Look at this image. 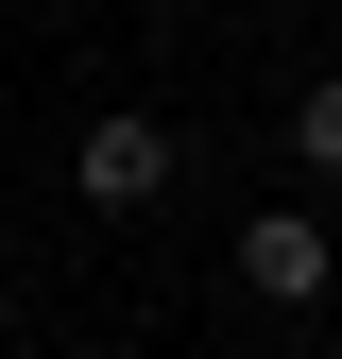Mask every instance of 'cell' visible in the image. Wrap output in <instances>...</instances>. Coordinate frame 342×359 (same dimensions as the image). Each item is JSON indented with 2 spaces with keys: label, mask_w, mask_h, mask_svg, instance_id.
<instances>
[{
  "label": "cell",
  "mask_w": 342,
  "mask_h": 359,
  "mask_svg": "<svg viewBox=\"0 0 342 359\" xmlns=\"http://www.w3.org/2000/svg\"><path fill=\"white\" fill-rule=\"evenodd\" d=\"M69 189L103 205V222H137V205L171 189V120H154V103H103V120H86V154H69Z\"/></svg>",
  "instance_id": "1"
},
{
  "label": "cell",
  "mask_w": 342,
  "mask_h": 359,
  "mask_svg": "<svg viewBox=\"0 0 342 359\" xmlns=\"http://www.w3.org/2000/svg\"><path fill=\"white\" fill-rule=\"evenodd\" d=\"M291 154H308V171H342V69L308 86V103H291Z\"/></svg>",
  "instance_id": "3"
},
{
  "label": "cell",
  "mask_w": 342,
  "mask_h": 359,
  "mask_svg": "<svg viewBox=\"0 0 342 359\" xmlns=\"http://www.w3.org/2000/svg\"><path fill=\"white\" fill-rule=\"evenodd\" d=\"M240 291H256V308H308V291H325V222H308V205H256V222H240Z\"/></svg>",
  "instance_id": "2"
}]
</instances>
